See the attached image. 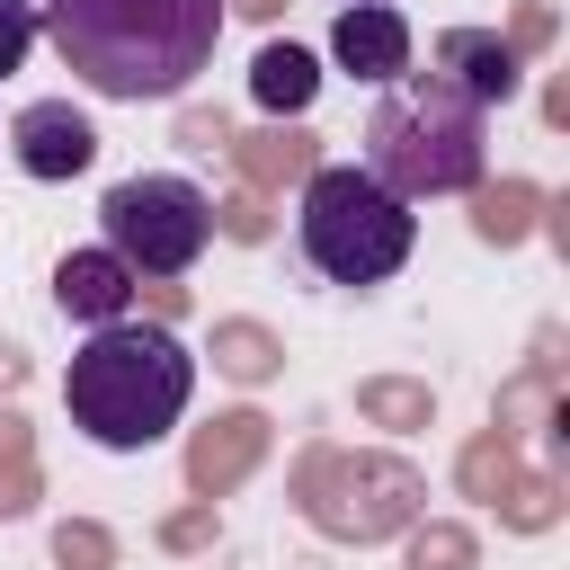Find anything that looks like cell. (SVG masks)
Listing matches in <instances>:
<instances>
[{
	"label": "cell",
	"instance_id": "obj_1",
	"mask_svg": "<svg viewBox=\"0 0 570 570\" xmlns=\"http://www.w3.org/2000/svg\"><path fill=\"white\" fill-rule=\"evenodd\" d=\"M62 53V71L89 98L142 107V98H178L214 45H223V0H45L36 18Z\"/></svg>",
	"mask_w": 570,
	"mask_h": 570
},
{
	"label": "cell",
	"instance_id": "obj_2",
	"mask_svg": "<svg viewBox=\"0 0 570 570\" xmlns=\"http://www.w3.org/2000/svg\"><path fill=\"white\" fill-rule=\"evenodd\" d=\"M187 392H196V356L160 330V321H107L80 338V356L62 365V410L89 445L107 454H142L160 445L178 419H187Z\"/></svg>",
	"mask_w": 570,
	"mask_h": 570
},
{
	"label": "cell",
	"instance_id": "obj_3",
	"mask_svg": "<svg viewBox=\"0 0 570 570\" xmlns=\"http://www.w3.org/2000/svg\"><path fill=\"white\" fill-rule=\"evenodd\" d=\"M356 169L401 205L463 196L490 169V107H472L445 71H401L365 116V160Z\"/></svg>",
	"mask_w": 570,
	"mask_h": 570
},
{
	"label": "cell",
	"instance_id": "obj_4",
	"mask_svg": "<svg viewBox=\"0 0 570 570\" xmlns=\"http://www.w3.org/2000/svg\"><path fill=\"white\" fill-rule=\"evenodd\" d=\"M294 240L303 258L330 276V285H383L410 267L419 249V214L401 196H383L356 160H330L303 178V214H294Z\"/></svg>",
	"mask_w": 570,
	"mask_h": 570
},
{
	"label": "cell",
	"instance_id": "obj_5",
	"mask_svg": "<svg viewBox=\"0 0 570 570\" xmlns=\"http://www.w3.org/2000/svg\"><path fill=\"white\" fill-rule=\"evenodd\" d=\"M205 240H214V205H205V187L178 178V169L116 178V187L98 196V249H116L134 285H142V276H187V267L205 258Z\"/></svg>",
	"mask_w": 570,
	"mask_h": 570
},
{
	"label": "cell",
	"instance_id": "obj_6",
	"mask_svg": "<svg viewBox=\"0 0 570 570\" xmlns=\"http://www.w3.org/2000/svg\"><path fill=\"white\" fill-rule=\"evenodd\" d=\"M9 151H18L27 178H80V169L98 160V125H89L71 98H36V107H18Z\"/></svg>",
	"mask_w": 570,
	"mask_h": 570
},
{
	"label": "cell",
	"instance_id": "obj_7",
	"mask_svg": "<svg viewBox=\"0 0 570 570\" xmlns=\"http://www.w3.org/2000/svg\"><path fill=\"white\" fill-rule=\"evenodd\" d=\"M330 53H338V71H356V80L392 89V80L410 71V18H401L392 0H356V9H338Z\"/></svg>",
	"mask_w": 570,
	"mask_h": 570
},
{
	"label": "cell",
	"instance_id": "obj_8",
	"mask_svg": "<svg viewBox=\"0 0 570 570\" xmlns=\"http://www.w3.org/2000/svg\"><path fill=\"white\" fill-rule=\"evenodd\" d=\"M428 71H445L472 107H508V98H517V80H525V71H517V45H508V36H490V27H445Z\"/></svg>",
	"mask_w": 570,
	"mask_h": 570
},
{
	"label": "cell",
	"instance_id": "obj_9",
	"mask_svg": "<svg viewBox=\"0 0 570 570\" xmlns=\"http://www.w3.org/2000/svg\"><path fill=\"white\" fill-rule=\"evenodd\" d=\"M53 303H62V321L107 330V321H125V312H134V276H125V258H116V249H71V258L53 267Z\"/></svg>",
	"mask_w": 570,
	"mask_h": 570
},
{
	"label": "cell",
	"instance_id": "obj_10",
	"mask_svg": "<svg viewBox=\"0 0 570 570\" xmlns=\"http://www.w3.org/2000/svg\"><path fill=\"white\" fill-rule=\"evenodd\" d=\"M249 98H258L267 116H303V107L321 98V62H312L303 45H258V62H249Z\"/></svg>",
	"mask_w": 570,
	"mask_h": 570
},
{
	"label": "cell",
	"instance_id": "obj_11",
	"mask_svg": "<svg viewBox=\"0 0 570 570\" xmlns=\"http://www.w3.org/2000/svg\"><path fill=\"white\" fill-rule=\"evenodd\" d=\"M27 53H36V9H27V0H0V80H9Z\"/></svg>",
	"mask_w": 570,
	"mask_h": 570
},
{
	"label": "cell",
	"instance_id": "obj_12",
	"mask_svg": "<svg viewBox=\"0 0 570 570\" xmlns=\"http://www.w3.org/2000/svg\"><path fill=\"white\" fill-rule=\"evenodd\" d=\"M347 9H356V0H347Z\"/></svg>",
	"mask_w": 570,
	"mask_h": 570
}]
</instances>
